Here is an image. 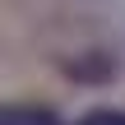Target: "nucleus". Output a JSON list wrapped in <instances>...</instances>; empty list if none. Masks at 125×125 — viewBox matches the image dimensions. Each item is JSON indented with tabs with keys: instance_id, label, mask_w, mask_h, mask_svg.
Returning <instances> with one entry per match:
<instances>
[{
	"instance_id": "nucleus-1",
	"label": "nucleus",
	"mask_w": 125,
	"mask_h": 125,
	"mask_svg": "<svg viewBox=\"0 0 125 125\" xmlns=\"http://www.w3.org/2000/svg\"><path fill=\"white\" fill-rule=\"evenodd\" d=\"M0 125H60L46 107H5Z\"/></svg>"
},
{
	"instance_id": "nucleus-2",
	"label": "nucleus",
	"mask_w": 125,
	"mask_h": 125,
	"mask_svg": "<svg viewBox=\"0 0 125 125\" xmlns=\"http://www.w3.org/2000/svg\"><path fill=\"white\" fill-rule=\"evenodd\" d=\"M79 125H125V111H88Z\"/></svg>"
}]
</instances>
